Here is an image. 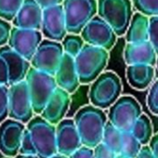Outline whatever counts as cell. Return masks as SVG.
<instances>
[{"label":"cell","instance_id":"21","mask_svg":"<svg viewBox=\"0 0 158 158\" xmlns=\"http://www.w3.org/2000/svg\"><path fill=\"white\" fill-rule=\"evenodd\" d=\"M154 67L145 64L127 65L126 75L128 84L135 89L143 90L152 84Z\"/></svg>","mask_w":158,"mask_h":158},{"label":"cell","instance_id":"23","mask_svg":"<svg viewBox=\"0 0 158 158\" xmlns=\"http://www.w3.org/2000/svg\"><path fill=\"white\" fill-rule=\"evenodd\" d=\"M131 133L142 144V146L149 145L152 138L153 137L152 126L150 118L146 114H142L133 126Z\"/></svg>","mask_w":158,"mask_h":158},{"label":"cell","instance_id":"32","mask_svg":"<svg viewBox=\"0 0 158 158\" xmlns=\"http://www.w3.org/2000/svg\"><path fill=\"white\" fill-rule=\"evenodd\" d=\"M149 41L158 55V16L150 18Z\"/></svg>","mask_w":158,"mask_h":158},{"label":"cell","instance_id":"4","mask_svg":"<svg viewBox=\"0 0 158 158\" xmlns=\"http://www.w3.org/2000/svg\"><path fill=\"white\" fill-rule=\"evenodd\" d=\"M122 89L121 79L115 73L103 72L90 86V103L102 110L109 109L121 97Z\"/></svg>","mask_w":158,"mask_h":158},{"label":"cell","instance_id":"9","mask_svg":"<svg viewBox=\"0 0 158 158\" xmlns=\"http://www.w3.org/2000/svg\"><path fill=\"white\" fill-rule=\"evenodd\" d=\"M34 114L27 82L24 80L9 87V118L28 124Z\"/></svg>","mask_w":158,"mask_h":158},{"label":"cell","instance_id":"28","mask_svg":"<svg viewBox=\"0 0 158 158\" xmlns=\"http://www.w3.org/2000/svg\"><path fill=\"white\" fill-rule=\"evenodd\" d=\"M137 12L149 18L158 16V0H131Z\"/></svg>","mask_w":158,"mask_h":158},{"label":"cell","instance_id":"1","mask_svg":"<svg viewBox=\"0 0 158 158\" xmlns=\"http://www.w3.org/2000/svg\"><path fill=\"white\" fill-rule=\"evenodd\" d=\"M20 153L34 154L39 158H50L57 154L56 126L40 115L34 116L26 124Z\"/></svg>","mask_w":158,"mask_h":158},{"label":"cell","instance_id":"14","mask_svg":"<svg viewBox=\"0 0 158 158\" xmlns=\"http://www.w3.org/2000/svg\"><path fill=\"white\" fill-rule=\"evenodd\" d=\"M41 33L45 39L61 42L67 35L66 21L62 5L43 10Z\"/></svg>","mask_w":158,"mask_h":158},{"label":"cell","instance_id":"12","mask_svg":"<svg viewBox=\"0 0 158 158\" xmlns=\"http://www.w3.org/2000/svg\"><path fill=\"white\" fill-rule=\"evenodd\" d=\"M25 124L8 118L0 124V152L6 157H16L20 153Z\"/></svg>","mask_w":158,"mask_h":158},{"label":"cell","instance_id":"3","mask_svg":"<svg viewBox=\"0 0 158 158\" xmlns=\"http://www.w3.org/2000/svg\"><path fill=\"white\" fill-rule=\"evenodd\" d=\"M109 60L108 50L86 44L74 59L81 84H92L103 73Z\"/></svg>","mask_w":158,"mask_h":158},{"label":"cell","instance_id":"6","mask_svg":"<svg viewBox=\"0 0 158 158\" xmlns=\"http://www.w3.org/2000/svg\"><path fill=\"white\" fill-rule=\"evenodd\" d=\"M62 7L68 34L80 35L98 14V0H63Z\"/></svg>","mask_w":158,"mask_h":158},{"label":"cell","instance_id":"17","mask_svg":"<svg viewBox=\"0 0 158 158\" xmlns=\"http://www.w3.org/2000/svg\"><path fill=\"white\" fill-rule=\"evenodd\" d=\"M43 10L35 0H24L22 8L12 21V26L20 29L41 31Z\"/></svg>","mask_w":158,"mask_h":158},{"label":"cell","instance_id":"5","mask_svg":"<svg viewBox=\"0 0 158 158\" xmlns=\"http://www.w3.org/2000/svg\"><path fill=\"white\" fill-rule=\"evenodd\" d=\"M98 16L104 20L117 36L125 35L133 17L131 0H98Z\"/></svg>","mask_w":158,"mask_h":158},{"label":"cell","instance_id":"41","mask_svg":"<svg viewBox=\"0 0 158 158\" xmlns=\"http://www.w3.org/2000/svg\"><path fill=\"white\" fill-rule=\"evenodd\" d=\"M116 158H126V157L122 156L121 154H118V155H116Z\"/></svg>","mask_w":158,"mask_h":158},{"label":"cell","instance_id":"35","mask_svg":"<svg viewBox=\"0 0 158 158\" xmlns=\"http://www.w3.org/2000/svg\"><path fill=\"white\" fill-rule=\"evenodd\" d=\"M69 158H95L94 150L85 147V146H82L74 153H73Z\"/></svg>","mask_w":158,"mask_h":158},{"label":"cell","instance_id":"24","mask_svg":"<svg viewBox=\"0 0 158 158\" xmlns=\"http://www.w3.org/2000/svg\"><path fill=\"white\" fill-rule=\"evenodd\" d=\"M122 134L123 132L116 128L114 125H112L109 121L105 126L102 141L109 150H111L116 155L121 153V147H122Z\"/></svg>","mask_w":158,"mask_h":158},{"label":"cell","instance_id":"27","mask_svg":"<svg viewBox=\"0 0 158 158\" xmlns=\"http://www.w3.org/2000/svg\"><path fill=\"white\" fill-rule=\"evenodd\" d=\"M24 0H0V19L12 23Z\"/></svg>","mask_w":158,"mask_h":158},{"label":"cell","instance_id":"2","mask_svg":"<svg viewBox=\"0 0 158 158\" xmlns=\"http://www.w3.org/2000/svg\"><path fill=\"white\" fill-rule=\"evenodd\" d=\"M82 145L95 149L102 141L108 116L105 112L91 104L79 109L73 117Z\"/></svg>","mask_w":158,"mask_h":158},{"label":"cell","instance_id":"20","mask_svg":"<svg viewBox=\"0 0 158 158\" xmlns=\"http://www.w3.org/2000/svg\"><path fill=\"white\" fill-rule=\"evenodd\" d=\"M157 53L150 41L141 44L127 43L124 48V60L127 65H156Z\"/></svg>","mask_w":158,"mask_h":158},{"label":"cell","instance_id":"10","mask_svg":"<svg viewBox=\"0 0 158 158\" xmlns=\"http://www.w3.org/2000/svg\"><path fill=\"white\" fill-rule=\"evenodd\" d=\"M64 56L61 42L43 39L35 56L31 66L40 72L55 76Z\"/></svg>","mask_w":158,"mask_h":158},{"label":"cell","instance_id":"42","mask_svg":"<svg viewBox=\"0 0 158 158\" xmlns=\"http://www.w3.org/2000/svg\"><path fill=\"white\" fill-rule=\"evenodd\" d=\"M156 66H157V69H158V55H157V60H156Z\"/></svg>","mask_w":158,"mask_h":158},{"label":"cell","instance_id":"25","mask_svg":"<svg viewBox=\"0 0 158 158\" xmlns=\"http://www.w3.org/2000/svg\"><path fill=\"white\" fill-rule=\"evenodd\" d=\"M142 148V144L135 138L131 131L123 132L121 155L126 158H137Z\"/></svg>","mask_w":158,"mask_h":158},{"label":"cell","instance_id":"31","mask_svg":"<svg viewBox=\"0 0 158 158\" xmlns=\"http://www.w3.org/2000/svg\"><path fill=\"white\" fill-rule=\"evenodd\" d=\"M12 23L0 19V48L5 47L9 44L11 30H12Z\"/></svg>","mask_w":158,"mask_h":158},{"label":"cell","instance_id":"29","mask_svg":"<svg viewBox=\"0 0 158 158\" xmlns=\"http://www.w3.org/2000/svg\"><path fill=\"white\" fill-rule=\"evenodd\" d=\"M9 118V87L0 85V124Z\"/></svg>","mask_w":158,"mask_h":158},{"label":"cell","instance_id":"36","mask_svg":"<svg viewBox=\"0 0 158 158\" xmlns=\"http://www.w3.org/2000/svg\"><path fill=\"white\" fill-rule=\"evenodd\" d=\"M35 2L42 8V10H46L54 6L62 5L63 0H35Z\"/></svg>","mask_w":158,"mask_h":158},{"label":"cell","instance_id":"30","mask_svg":"<svg viewBox=\"0 0 158 158\" xmlns=\"http://www.w3.org/2000/svg\"><path fill=\"white\" fill-rule=\"evenodd\" d=\"M146 102L149 110L152 114H158V79L151 85Z\"/></svg>","mask_w":158,"mask_h":158},{"label":"cell","instance_id":"33","mask_svg":"<svg viewBox=\"0 0 158 158\" xmlns=\"http://www.w3.org/2000/svg\"><path fill=\"white\" fill-rule=\"evenodd\" d=\"M0 85L10 87V72L4 58L0 55Z\"/></svg>","mask_w":158,"mask_h":158},{"label":"cell","instance_id":"22","mask_svg":"<svg viewBox=\"0 0 158 158\" xmlns=\"http://www.w3.org/2000/svg\"><path fill=\"white\" fill-rule=\"evenodd\" d=\"M150 18L135 12L125 35L126 41L128 44H141L149 41Z\"/></svg>","mask_w":158,"mask_h":158},{"label":"cell","instance_id":"15","mask_svg":"<svg viewBox=\"0 0 158 158\" xmlns=\"http://www.w3.org/2000/svg\"><path fill=\"white\" fill-rule=\"evenodd\" d=\"M58 153L70 157L83 145L73 118H64L56 126Z\"/></svg>","mask_w":158,"mask_h":158},{"label":"cell","instance_id":"26","mask_svg":"<svg viewBox=\"0 0 158 158\" xmlns=\"http://www.w3.org/2000/svg\"><path fill=\"white\" fill-rule=\"evenodd\" d=\"M61 45L64 54H67L75 59L77 55L81 52L86 43L80 35L67 34V35L61 41Z\"/></svg>","mask_w":158,"mask_h":158},{"label":"cell","instance_id":"19","mask_svg":"<svg viewBox=\"0 0 158 158\" xmlns=\"http://www.w3.org/2000/svg\"><path fill=\"white\" fill-rule=\"evenodd\" d=\"M54 77L58 88L67 91L69 94L75 92L81 84L76 71L74 59L67 54H64L60 66Z\"/></svg>","mask_w":158,"mask_h":158},{"label":"cell","instance_id":"39","mask_svg":"<svg viewBox=\"0 0 158 158\" xmlns=\"http://www.w3.org/2000/svg\"><path fill=\"white\" fill-rule=\"evenodd\" d=\"M15 158H39L37 155H34V154H22L19 153Z\"/></svg>","mask_w":158,"mask_h":158},{"label":"cell","instance_id":"37","mask_svg":"<svg viewBox=\"0 0 158 158\" xmlns=\"http://www.w3.org/2000/svg\"><path fill=\"white\" fill-rule=\"evenodd\" d=\"M137 158H155V157H154L151 148L149 147V145H145V146H142Z\"/></svg>","mask_w":158,"mask_h":158},{"label":"cell","instance_id":"13","mask_svg":"<svg viewBox=\"0 0 158 158\" xmlns=\"http://www.w3.org/2000/svg\"><path fill=\"white\" fill-rule=\"evenodd\" d=\"M43 41L41 31L12 27L9 46L31 62L39 45Z\"/></svg>","mask_w":158,"mask_h":158},{"label":"cell","instance_id":"8","mask_svg":"<svg viewBox=\"0 0 158 158\" xmlns=\"http://www.w3.org/2000/svg\"><path fill=\"white\" fill-rule=\"evenodd\" d=\"M142 114L141 106L132 96H121L108 111V121L122 132L131 131Z\"/></svg>","mask_w":158,"mask_h":158},{"label":"cell","instance_id":"7","mask_svg":"<svg viewBox=\"0 0 158 158\" xmlns=\"http://www.w3.org/2000/svg\"><path fill=\"white\" fill-rule=\"evenodd\" d=\"M25 81L28 85L34 112L40 115L58 88L55 77L31 67Z\"/></svg>","mask_w":158,"mask_h":158},{"label":"cell","instance_id":"38","mask_svg":"<svg viewBox=\"0 0 158 158\" xmlns=\"http://www.w3.org/2000/svg\"><path fill=\"white\" fill-rule=\"evenodd\" d=\"M149 147L151 148L154 157L158 158V133L153 135V137L152 138V139L149 143Z\"/></svg>","mask_w":158,"mask_h":158},{"label":"cell","instance_id":"34","mask_svg":"<svg viewBox=\"0 0 158 158\" xmlns=\"http://www.w3.org/2000/svg\"><path fill=\"white\" fill-rule=\"evenodd\" d=\"M93 150L95 158H116V154L109 150L103 143L99 144Z\"/></svg>","mask_w":158,"mask_h":158},{"label":"cell","instance_id":"16","mask_svg":"<svg viewBox=\"0 0 158 158\" xmlns=\"http://www.w3.org/2000/svg\"><path fill=\"white\" fill-rule=\"evenodd\" d=\"M71 104V94L67 91L57 88L40 116L48 123L57 126L62 121L69 110Z\"/></svg>","mask_w":158,"mask_h":158},{"label":"cell","instance_id":"11","mask_svg":"<svg viewBox=\"0 0 158 158\" xmlns=\"http://www.w3.org/2000/svg\"><path fill=\"white\" fill-rule=\"evenodd\" d=\"M85 43L110 50L116 43V34L113 28L101 17L96 15L80 34Z\"/></svg>","mask_w":158,"mask_h":158},{"label":"cell","instance_id":"40","mask_svg":"<svg viewBox=\"0 0 158 158\" xmlns=\"http://www.w3.org/2000/svg\"><path fill=\"white\" fill-rule=\"evenodd\" d=\"M50 158H69V157L68 156H65V155H62V154H60V153H57V154L53 155Z\"/></svg>","mask_w":158,"mask_h":158},{"label":"cell","instance_id":"18","mask_svg":"<svg viewBox=\"0 0 158 158\" xmlns=\"http://www.w3.org/2000/svg\"><path fill=\"white\" fill-rule=\"evenodd\" d=\"M1 55L7 62L10 72V87L24 81L30 70L31 62L14 51L9 45L0 48Z\"/></svg>","mask_w":158,"mask_h":158}]
</instances>
